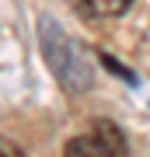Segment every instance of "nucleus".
Returning a JSON list of instances; mask_svg holds the SVG:
<instances>
[{"instance_id": "nucleus-3", "label": "nucleus", "mask_w": 150, "mask_h": 157, "mask_svg": "<svg viewBox=\"0 0 150 157\" xmlns=\"http://www.w3.org/2000/svg\"><path fill=\"white\" fill-rule=\"evenodd\" d=\"M63 157H108V154L101 150V143L87 133V136H73V140L63 147Z\"/></svg>"}, {"instance_id": "nucleus-1", "label": "nucleus", "mask_w": 150, "mask_h": 157, "mask_svg": "<svg viewBox=\"0 0 150 157\" xmlns=\"http://www.w3.org/2000/svg\"><path fill=\"white\" fill-rule=\"evenodd\" d=\"M39 42H42V56L49 63V70L56 73V80L67 91L80 94V91L91 87V67L84 63L80 49L73 45V39L63 32V25L56 17H49V14L39 17Z\"/></svg>"}, {"instance_id": "nucleus-4", "label": "nucleus", "mask_w": 150, "mask_h": 157, "mask_svg": "<svg viewBox=\"0 0 150 157\" xmlns=\"http://www.w3.org/2000/svg\"><path fill=\"white\" fill-rule=\"evenodd\" d=\"M129 4L133 0H84V7L101 14V17H119L122 11H129Z\"/></svg>"}, {"instance_id": "nucleus-2", "label": "nucleus", "mask_w": 150, "mask_h": 157, "mask_svg": "<svg viewBox=\"0 0 150 157\" xmlns=\"http://www.w3.org/2000/svg\"><path fill=\"white\" fill-rule=\"evenodd\" d=\"M91 136L101 143V150H105L108 157H126V136H122V129L112 122V119H94Z\"/></svg>"}, {"instance_id": "nucleus-6", "label": "nucleus", "mask_w": 150, "mask_h": 157, "mask_svg": "<svg viewBox=\"0 0 150 157\" xmlns=\"http://www.w3.org/2000/svg\"><path fill=\"white\" fill-rule=\"evenodd\" d=\"M0 157H25V150H21V147H17L14 140L0 136Z\"/></svg>"}, {"instance_id": "nucleus-5", "label": "nucleus", "mask_w": 150, "mask_h": 157, "mask_svg": "<svg viewBox=\"0 0 150 157\" xmlns=\"http://www.w3.org/2000/svg\"><path fill=\"white\" fill-rule=\"evenodd\" d=\"M101 63H105V67H108L112 73H115V77H122V80H129V84H136V73H133V70H126L122 63H115V59L108 56V52H105V56H101Z\"/></svg>"}]
</instances>
